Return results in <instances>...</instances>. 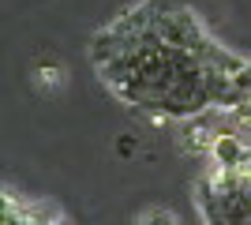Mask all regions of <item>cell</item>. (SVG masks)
<instances>
[{"label": "cell", "instance_id": "cell-1", "mask_svg": "<svg viewBox=\"0 0 251 225\" xmlns=\"http://www.w3.org/2000/svg\"><path fill=\"white\" fill-rule=\"evenodd\" d=\"M210 158L218 169H240V173H251V143L240 135V128H225L214 139V150H210Z\"/></svg>", "mask_w": 251, "mask_h": 225}, {"label": "cell", "instance_id": "cell-2", "mask_svg": "<svg viewBox=\"0 0 251 225\" xmlns=\"http://www.w3.org/2000/svg\"><path fill=\"white\" fill-rule=\"evenodd\" d=\"M143 225H176V218L169 214V210H150V214L143 218Z\"/></svg>", "mask_w": 251, "mask_h": 225}, {"label": "cell", "instance_id": "cell-3", "mask_svg": "<svg viewBox=\"0 0 251 225\" xmlns=\"http://www.w3.org/2000/svg\"><path fill=\"white\" fill-rule=\"evenodd\" d=\"M232 79H236V83H240V86H244V90H248V94H251V64H244V68H240V72L232 75Z\"/></svg>", "mask_w": 251, "mask_h": 225}]
</instances>
